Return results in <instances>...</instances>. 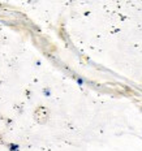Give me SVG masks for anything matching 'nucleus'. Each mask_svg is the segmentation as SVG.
I'll return each instance as SVG.
<instances>
[{
	"label": "nucleus",
	"instance_id": "nucleus-1",
	"mask_svg": "<svg viewBox=\"0 0 142 151\" xmlns=\"http://www.w3.org/2000/svg\"><path fill=\"white\" fill-rule=\"evenodd\" d=\"M18 149H20V146L16 143H11L9 145V151H18Z\"/></svg>",
	"mask_w": 142,
	"mask_h": 151
},
{
	"label": "nucleus",
	"instance_id": "nucleus-2",
	"mask_svg": "<svg viewBox=\"0 0 142 151\" xmlns=\"http://www.w3.org/2000/svg\"><path fill=\"white\" fill-rule=\"evenodd\" d=\"M77 82H78V85H84V80L82 78H77Z\"/></svg>",
	"mask_w": 142,
	"mask_h": 151
},
{
	"label": "nucleus",
	"instance_id": "nucleus-3",
	"mask_svg": "<svg viewBox=\"0 0 142 151\" xmlns=\"http://www.w3.org/2000/svg\"><path fill=\"white\" fill-rule=\"evenodd\" d=\"M43 93H45V95H47V96L50 95V90L48 89H45V90H43Z\"/></svg>",
	"mask_w": 142,
	"mask_h": 151
}]
</instances>
